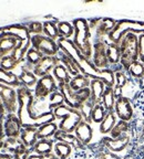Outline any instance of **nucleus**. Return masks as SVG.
I'll return each instance as SVG.
<instances>
[{
  "label": "nucleus",
  "mask_w": 144,
  "mask_h": 159,
  "mask_svg": "<svg viewBox=\"0 0 144 159\" xmlns=\"http://www.w3.org/2000/svg\"><path fill=\"white\" fill-rule=\"evenodd\" d=\"M65 104V97L61 94L60 91H57V92L52 93V94L49 96V104H48V107H49V111L52 112L53 108H55L57 106H60V105Z\"/></svg>",
  "instance_id": "nucleus-40"
},
{
  "label": "nucleus",
  "mask_w": 144,
  "mask_h": 159,
  "mask_svg": "<svg viewBox=\"0 0 144 159\" xmlns=\"http://www.w3.org/2000/svg\"><path fill=\"white\" fill-rule=\"evenodd\" d=\"M114 113L117 117H119L120 120L131 123L134 119V107L133 103L130 98L125 96H121L117 98L114 106Z\"/></svg>",
  "instance_id": "nucleus-7"
},
{
  "label": "nucleus",
  "mask_w": 144,
  "mask_h": 159,
  "mask_svg": "<svg viewBox=\"0 0 144 159\" xmlns=\"http://www.w3.org/2000/svg\"><path fill=\"white\" fill-rule=\"evenodd\" d=\"M45 55L42 53H40L39 51H37L36 49H33L32 47L28 50L27 54H26V61L29 65H31L32 67H35L38 63L40 62V60L42 59Z\"/></svg>",
  "instance_id": "nucleus-37"
},
{
  "label": "nucleus",
  "mask_w": 144,
  "mask_h": 159,
  "mask_svg": "<svg viewBox=\"0 0 144 159\" xmlns=\"http://www.w3.org/2000/svg\"><path fill=\"white\" fill-rule=\"evenodd\" d=\"M127 73L132 79L143 81L144 80V63H142L139 60L132 62L131 65L127 67Z\"/></svg>",
  "instance_id": "nucleus-27"
},
{
  "label": "nucleus",
  "mask_w": 144,
  "mask_h": 159,
  "mask_svg": "<svg viewBox=\"0 0 144 159\" xmlns=\"http://www.w3.org/2000/svg\"><path fill=\"white\" fill-rule=\"evenodd\" d=\"M52 73L53 77L55 79L58 84H69L72 79L69 71H68L67 67L62 63H59L58 65H55V69L52 70Z\"/></svg>",
  "instance_id": "nucleus-20"
},
{
  "label": "nucleus",
  "mask_w": 144,
  "mask_h": 159,
  "mask_svg": "<svg viewBox=\"0 0 144 159\" xmlns=\"http://www.w3.org/2000/svg\"><path fill=\"white\" fill-rule=\"evenodd\" d=\"M143 87H144V80H143Z\"/></svg>",
  "instance_id": "nucleus-53"
},
{
  "label": "nucleus",
  "mask_w": 144,
  "mask_h": 159,
  "mask_svg": "<svg viewBox=\"0 0 144 159\" xmlns=\"http://www.w3.org/2000/svg\"><path fill=\"white\" fill-rule=\"evenodd\" d=\"M0 99L9 114H17L19 109L18 93L13 87L0 83Z\"/></svg>",
  "instance_id": "nucleus-5"
},
{
  "label": "nucleus",
  "mask_w": 144,
  "mask_h": 159,
  "mask_svg": "<svg viewBox=\"0 0 144 159\" xmlns=\"http://www.w3.org/2000/svg\"><path fill=\"white\" fill-rule=\"evenodd\" d=\"M3 147H5L7 150H9V152H13V154H16V152H21V150L27 148V147L22 144V142H21L20 138H8L5 142Z\"/></svg>",
  "instance_id": "nucleus-34"
},
{
  "label": "nucleus",
  "mask_w": 144,
  "mask_h": 159,
  "mask_svg": "<svg viewBox=\"0 0 144 159\" xmlns=\"http://www.w3.org/2000/svg\"><path fill=\"white\" fill-rule=\"evenodd\" d=\"M53 152L58 159H69L72 155V146L65 143L57 142L53 147Z\"/></svg>",
  "instance_id": "nucleus-29"
},
{
  "label": "nucleus",
  "mask_w": 144,
  "mask_h": 159,
  "mask_svg": "<svg viewBox=\"0 0 144 159\" xmlns=\"http://www.w3.org/2000/svg\"><path fill=\"white\" fill-rule=\"evenodd\" d=\"M58 89H59L61 94L63 95V97H65V104L79 111L82 103L79 99V97H78L77 92H75L74 89H72L69 84H58Z\"/></svg>",
  "instance_id": "nucleus-14"
},
{
  "label": "nucleus",
  "mask_w": 144,
  "mask_h": 159,
  "mask_svg": "<svg viewBox=\"0 0 144 159\" xmlns=\"http://www.w3.org/2000/svg\"><path fill=\"white\" fill-rule=\"evenodd\" d=\"M59 63L60 62L57 57H46L45 55L40 60V62L33 67L32 72L36 74V76L40 79V77L50 74V71H52L55 65H58Z\"/></svg>",
  "instance_id": "nucleus-11"
},
{
  "label": "nucleus",
  "mask_w": 144,
  "mask_h": 159,
  "mask_svg": "<svg viewBox=\"0 0 144 159\" xmlns=\"http://www.w3.org/2000/svg\"><path fill=\"white\" fill-rule=\"evenodd\" d=\"M5 37V29L3 28H0V40Z\"/></svg>",
  "instance_id": "nucleus-48"
},
{
  "label": "nucleus",
  "mask_w": 144,
  "mask_h": 159,
  "mask_svg": "<svg viewBox=\"0 0 144 159\" xmlns=\"http://www.w3.org/2000/svg\"><path fill=\"white\" fill-rule=\"evenodd\" d=\"M133 107L137 111V116L144 117V87L135 95V97L132 99Z\"/></svg>",
  "instance_id": "nucleus-38"
},
{
  "label": "nucleus",
  "mask_w": 144,
  "mask_h": 159,
  "mask_svg": "<svg viewBox=\"0 0 144 159\" xmlns=\"http://www.w3.org/2000/svg\"><path fill=\"white\" fill-rule=\"evenodd\" d=\"M58 129L59 126L55 122L47 123L38 128V139H49L50 137L55 136Z\"/></svg>",
  "instance_id": "nucleus-24"
},
{
  "label": "nucleus",
  "mask_w": 144,
  "mask_h": 159,
  "mask_svg": "<svg viewBox=\"0 0 144 159\" xmlns=\"http://www.w3.org/2000/svg\"><path fill=\"white\" fill-rule=\"evenodd\" d=\"M0 159H12V157L9 156V155H3L2 154V156H1V158Z\"/></svg>",
  "instance_id": "nucleus-49"
},
{
  "label": "nucleus",
  "mask_w": 144,
  "mask_h": 159,
  "mask_svg": "<svg viewBox=\"0 0 144 159\" xmlns=\"http://www.w3.org/2000/svg\"><path fill=\"white\" fill-rule=\"evenodd\" d=\"M107 43L105 41H98L93 44V55L91 62L98 70L110 69L109 60L107 57Z\"/></svg>",
  "instance_id": "nucleus-8"
},
{
  "label": "nucleus",
  "mask_w": 144,
  "mask_h": 159,
  "mask_svg": "<svg viewBox=\"0 0 144 159\" xmlns=\"http://www.w3.org/2000/svg\"><path fill=\"white\" fill-rule=\"evenodd\" d=\"M28 30L30 33H32V35H38L43 33V23L38 22V21H32L27 25Z\"/></svg>",
  "instance_id": "nucleus-43"
},
{
  "label": "nucleus",
  "mask_w": 144,
  "mask_h": 159,
  "mask_svg": "<svg viewBox=\"0 0 144 159\" xmlns=\"http://www.w3.org/2000/svg\"><path fill=\"white\" fill-rule=\"evenodd\" d=\"M131 133V124L124 120H119L113 127V129L110 133V137L111 138H119L124 135H129Z\"/></svg>",
  "instance_id": "nucleus-28"
},
{
  "label": "nucleus",
  "mask_w": 144,
  "mask_h": 159,
  "mask_svg": "<svg viewBox=\"0 0 144 159\" xmlns=\"http://www.w3.org/2000/svg\"><path fill=\"white\" fill-rule=\"evenodd\" d=\"M31 47L42 53L46 57H55L59 52V47L58 43L55 40L49 39L46 35L38 34V35H31L30 38Z\"/></svg>",
  "instance_id": "nucleus-4"
},
{
  "label": "nucleus",
  "mask_w": 144,
  "mask_h": 159,
  "mask_svg": "<svg viewBox=\"0 0 144 159\" xmlns=\"http://www.w3.org/2000/svg\"><path fill=\"white\" fill-rule=\"evenodd\" d=\"M58 31H59V37L63 39H70L74 34V28L73 25L67 21H58L57 22Z\"/></svg>",
  "instance_id": "nucleus-32"
},
{
  "label": "nucleus",
  "mask_w": 144,
  "mask_h": 159,
  "mask_svg": "<svg viewBox=\"0 0 144 159\" xmlns=\"http://www.w3.org/2000/svg\"><path fill=\"white\" fill-rule=\"evenodd\" d=\"M58 91V84L55 79L51 74H48L46 76L40 77L38 80V83L35 89V95L36 98L45 99L49 97L52 93Z\"/></svg>",
  "instance_id": "nucleus-6"
},
{
  "label": "nucleus",
  "mask_w": 144,
  "mask_h": 159,
  "mask_svg": "<svg viewBox=\"0 0 144 159\" xmlns=\"http://www.w3.org/2000/svg\"><path fill=\"white\" fill-rule=\"evenodd\" d=\"M115 102H117V97H115L114 94V89H113V87L107 86L103 97H102V105L104 106V108L107 109L108 112H113Z\"/></svg>",
  "instance_id": "nucleus-25"
},
{
  "label": "nucleus",
  "mask_w": 144,
  "mask_h": 159,
  "mask_svg": "<svg viewBox=\"0 0 144 159\" xmlns=\"http://www.w3.org/2000/svg\"><path fill=\"white\" fill-rule=\"evenodd\" d=\"M139 61L144 63V33L139 34Z\"/></svg>",
  "instance_id": "nucleus-46"
},
{
  "label": "nucleus",
  "mask_w": 144,
  "mask_h": 159,
  "mask_svg": "<svg viewBox=\"0 0 144 159\" xmlns=\"http://www.w3.org/2000/svg\"><path fill=\"white\" fill-rule=\"evenodd\" d=\"M74 135L83 146H88L93 137V129L90 126V123L85 122L83 119L75 128Z\"/></svg>",
  "instance_id": "nucleus-15"
},
{
  "label": "nucleus",
  "mask_w": 144,
  "mask_h": 159,
  "mask_svg": "<svg viewBox=\"0 0 144 159\" xmlns=\"http://www.w3.org/2000/svg\"><path fill=\"white\" fill-rule=\"evenodd\" d=\"M28 159H58L55 154H49V155H30Z\"/></svg>",
  "instance_id": "nucleus-47"
},
{
  "label": "nucleus",
  "mask_w": 144,
  "mask_h": 159,
  "mask_svg": "<svg viewBox=\"0 0 144 159\" xmlns=\"http://www.w3.org/2000/svg\"><path fill=\"white\" fill-rule=\"evenodd\" d=\"M69 159H98L95 154L90 148L83 147L80 149H74V152L70 156Z\"/></svg>",
  "instance_id": "nucleus-35"
},
{
  "label": "nucleus",
  "mask_w": 144,
  "mask_h": 159,
  "mask_svg": "<svg viewBox=\"0 0 144 159\" xmlns=\"http://www.w3.org/2000/svg\"><path fill=\"white\" fill-rule=\"evenodd\" d=\"M3 29H5V35L13 37L19 41H28L31 38L28 28L23 25H12Z\"/></svg>",
  "instance_id": "nucleus-17"
},
{
  "label": "nucleus",
  "mask_w": 144,
  "mask_h": 159,
  "mask_svg": "<svg viewBox=\"0 0 144 159\" xmlns=\"http://www.w3.org/2000/svg\"><path fill=\"white\" fill-rule=\"evenodd\" d=\"M0 83L11 87L21 86V83H20L19 79L15 73L8 72V71H5L2 69H0Z\"/></svg>",
  "instance_id": "nucleus-26"
},
{
  "label": "nucleus",
  "mask_w": 144,
  "mask_h": 159,
  "mask_svg": "<svg viewBox=\"0 0 144 159\" xmlns=\"http://www.w3.org/2000/svg\"><path fill=\"white\" fill-rule=\"evenodd\" d=\"M18 63L16 62V60L13 59L11 55H3L1 61H0V69L5 70V71H11L17 66Z\"/></svg>",
  "instance_id": "nucleus-42"
},
{
  "label": "nucleus",
  "mask_w": 144,
  "mask_h": 159,
  "mask_svg": "<svg viewBox=\"0 0 144 159\" xmlns=\"http://www.w3.org/2000/svg\"><path fill=\"white\" fill-rule=\"evenodd\" d=\"M117 124V115L114 111L113 112H108L104 119L100 123V132L102 134H110L113 127Z\"/></svg>",
  "instance_id": "nucleus-23"
},
{
  "label": "nucleus",
  "mask_w": 144,
  "mask_h": 159,
  "mask_svg": "<svg viewBox=\"0 0 144 159\" xmlns=\"http://www.w3.org/2000/svg\"><path fill=\"white\" fill-rule=\"evenodd\" d=\"M143 143H144V140H143Z\"/></svg>",
  "instance_id": "nucleus-54"
},
{
  "label": "nucleus",
  "mask_w": 144,
  "mask_h": 159,
  "mask_svg": "<svg viewBox=\"0 0 144 159\" xmlns=\"http://www.w3.org/2000/svg\"><path fill=\"white\" fill-rule=\"evenodd\" d=\"M43 35L49 39L57 40L59 39V31H58L57 23L55 21H45L43 22Z\"/></svg>",
  "instance_id": "nucleus-33"
},
{
  "label": "nucleus",
  "mask_w": 144,
  "mask_h": 159,
  "mask_svg": "<svg viewBox=\"0 0 144 159\" xmlns=\"http://www.w3.org/2000/svg\"><path fill=\"white\" fill-rule=\"evenodd\" d=\"M90 83H91V79L83 74H79L77 76H73L70 81L69 85L74 89L75 92L80 91V89H88L90 87Z\"/></svg>",
  "instance_id": "nucleus-30"
},
{
  "label": "nucleus",
  "mask_w": 144,
  "mask_h": 159,
  "mask_svg": "<svg viewBox=\"0 0 144 159\" xmlns=\"http://www.w3.org/2000/svg\"><path fill=\"white\" fill-rule=\"evenodd\" d=\"M107 85L102 82L101 80L92 79L90 83V91H91V101L94 105L102 104V97L104 94Z\"/></svg>",
  "instance_id": "nucleus-16"
},
{
  "label": "nucleus",
  "mask_w": 144,
  "mask_h": 159,
  "mask_svg": "<svg viewBox=\"0 0 144 159\" xmlns=\"http://www.w3.org/2000/svg\"><path fill=\"white\" fill-rule=\"evenodd\" d=\"M132 142V137L131 135H124V136H121L119 138H111V137H104L102 138L101 143L105 149L110 150V152H123L124 149H127L130 146V143Z\"/></svg>",
  "instance_id": "nucleus-9"
},
{
  "label": "nucleus",
  "mask_w": 144,
  "mask_h": 159,
  "mask_svg": "<svg viewBox=\"0 0 144 159\" xmlns=\"http://www.w3.org/2000/svg\"><path fill=\"white\" fill-rule=\"evenodd\" d=\"M53 147H55V144H53L52 140H50V139H38V142L36 143L32 149L37 155H49L52 154Z\"/></svg>",
  "instance_id": "nucleus-22"
},
{
  "label": "nucleus",
  "mask_w": 144,
  "mask_h": 159,
  "mask_svg": "<svg viewBox=\"0 0 144 159\" xmlns=\"http://www.w3.org/2000/svg\"><path fill=\"white\" fill-rule=\"evenodd\" d=\"M2 57H3V55H2V53L0 52V61H1V59H2Z\"/></svg>",
  "instance_id": "nucleus-51"
},
{
  "label": "nucleus",
  "mask_w": 144,
  "mask_h": 159,
  "mask_svg": "<svg viewBox=\"0 0 144 159\" xmlns=\"http://www.w3.org/2000/svg\"><path fill=\"white\" fill-rule=\"evenodd\" d=\"M107 57L109 60L110 69L112 71H124L121 66V52L119 44L108 42L107 43Z\"/></svg>",
  "instance_id": "nucleus-12"
},
{
  "label": "nucleus",
  "mask_w": 144,
  "mask_h": 159,
  "mask_svg": "<svg viewBox=\"0 0 144 159\" xmlns=\"http://www.w3.org/2000/svg\"><path fill=\"white\" fill-rule=\"evenodd\" d=\"M121 52V66L127 72L132 62L139 60V38L135 33L129 32L119 42Z\"/></svg>",
  "instance_id": "nucleus-2"
},
{
  "label": "nucleus",
  "mask_w": 144,
  "mask_h": 159,
  "mask_svg": "<svg viewBox=\"0 0 144 159\" xmlns=\"http://www.w3.org/2000/svg\"><path fill=\"white\" fill-rule=\"evenodd\" d=\"M22 125L17 114H8L3 122V132L8 138H19Z\"/></svg>",
  "instance_id": "nucleus-10"
},
{
  "label": "nucleus",
  "mask_w": 144,
  "mask_h": 159,
  "mask_svg": "<svg viewBox=\"0 0 144 159\" xmlns=\"http://www.w3.org/2000/svg\"><path fill=\"white\" fill-rule=\"evenodd\" d=\"M124 159H134V158H133V156H131V155H127V156H125L124 157Z\"/></svg>",
  "instance_id": "nucleus-50"
},
{
  "label": "nucleus",
  "mask_w": 144,
  "mask_h": 159,
  "mask_svg": "<svg viewBox=\"0 0 144 159\" xmlns=\"http://www.w3.org/2000/svg\"><path fill=\"white\" fill-rule=\"evenodd\" d=\"M55 139L57 142H61V143H65V144H69L72 146V148L74 149H80V148H83V145L80 143L79 139L75 137L74 134H70V133H65L63 130H60L58 129V132L55 134Z\"/></svg>",
  "instance_id": "nucleus-19"
},
{
  "label": "nucleus",
  "mask_w": 144,
  "mask_h": 159,
  "mask_svg": "<svg viewBox=\"0 0 144 159\" xmlns=\"http://www.w3.org/2000/svg\"><path fill=\"white\" fill-rule=\"evenodd\" d=\"M77 95H78V97H79L80 101H81V103H83V102H85V101H88V99H90L91 98V91H90V87L78 91Z\"/></svg>",
  "instance_id": "nucleus-45"
},
{
  "label": "nucleus",
  "mask_w": 144,
  "mask_h": 159,
  "mask_svg": "<svg viewBox=\"0 0 144 159\" xmlns=\"http://www.w3.org/2000/svg\"><path fill=\"white\" fill-rule=\"evenodd\" d=\"M19 138L21 139L22 144L28 149L33 148L36 143L38 142V128H36V127H22Z\"/></svg>",
  "instance_id": "nucleus-18"
},
{
  "label": "nucleus",
  "mask_w": 144,
  "mask_h": 159,
  "mask_svg": "<svg viewBox=\"0 0 144 159\" xmlns=\"http://www.w3.org/2000/svg\"><path fill=\"white\" fill-rule=\"evenodd\" d=\"M18 79H19L21 85L28 87V89H30V87L32 86L36 87V85L38 83V79L36 76V74L32 71H28V70H22L20 75L18 76Z\"/></svg>",
  "instance_id": "nucleus-31"
},
{
  "label": "nucleus",
  "mask_w": 144,
  "mask_h": 159,
  "mask_svg": "<svg viewBox=\"0 0 144 159\" xmlns=\"http://www.w3.org/2000/svg\"><path fill=\"white\" fill-rule=\"evenodd\" d=\"M72 25L74 28L73 43L80 50L82 55L91 61L92 55H93V45H91V42H90L91 32H90L89 21L83 18H78L73 20Z\"/></svg>",
  "instance_id": "nucleus-1"
},
{
  "label": "nucleus",
  "mask_w": 144,
  "mask_h": 159,
  "mask_svg": "<svg viewBox=\"0 0 144 159\" xmlns=\"http://www.w3.org/2000/svg\"><path fill=\"white\" fill-rule=\"evenodd\" d=\"M107 113H108V111L104 108V106L102 104L94 105V107H93L92 113H91V122L100 124V123L104 119Z\"/></svg>",
  "instance_id": "nucleus-36"
},
{
  "label": "nucleus",
  "mask_w": 144,
  "mask_h": 159,
  "mask_svg": "<svg viewBox=\"0 0 144 159\" xmlns=\"http://www.w3.org/2000/svg\"><path fill=\"white\" fill-rule=\"evenodd\" d=\"M73 111H74V108L68 106L67 104H62V105H60V106H57L55 108H53L52 113H53V115H55V118L63 119L65 117H67L70 113L73 112Z\"/></svg>",
  "instance_id": "nucleus-41"
},
{
  "label": "nucleus",
  "mask_w": 144,
  "mask_h": 159,
  "mask_svg": "<svg viewBox=\"0 0 144 159\" xmlns=\"http://www.w3.org/2000/svg\"><path fill=\"white\" fill-rule=\"evenodd\" d=\"M83 120V117H82L81 113L78 111V109H74L72 113H70L67 117L61 120V123L59 124V129L60 130H63L65 133H74L77 126L80 124V123Z\"/></svg>",
  "instance_id": "nucleus-13"
},
{
  "label": "nucleus",
  "mask_w": 144,
  "mask_h": 159,
  "mask_svg": "<svg viewBox=\"0 0 144 159\" xmlns=\"http://www.w3.org/2000/svg\"><path fill=\"white\" fill-rule=\"evenodd\" d=\"M95 156H97L98 159H121L120 156H118L114 152H110V150H108V149H105L104 147H103L100 152H98L97 154H95Z\"/></svg>",
  "instance_id": "nucleus-44"
},
{
  "label": "nucleus",
  "mask_w": 144,
  "mask_h": 159,
  "mask_svg": "<svg viewBox=\"0 0 144 159\" xmlns=\"http://www.w3.org/2000/svg\"><path fill=\"white\" fill-rule=\"evenodd\" d=\"M21 41H19L18 39L10 35H5L2 39L0 40V52L2 53V55L8 54L9 52H12L13 50L19 45V43Z\"/></svg>",
  "instance_id": "nucleus-21"
},
{
  "label": "nucleus",
  "mask_w": 144,
  "mask_h": 159,
  "mask_svg": "<svg viewBox=\"0 0 144 159\" xmlns=\"http://www.w3.org/2000/svg\"><path fill=\"white\" fill-rule=\"evenodd\" d=\"M93 107H94V104L92 103L91 99H88V101L83 102L81 104V106H80L79 112L81 113L82 117H83V119H84L85 122H88V123L91 122V113H92Z\"/></svg>",
  "instance_id": "nucleus-39"
},
{
  "label": "nucleus",
  "mask_w": 144,
  "mask_h": 159,
  "mask_svg": "<svg viewBox=\"0 0 144 159\" xmlns=\"http://www.w3.org/2000/svg\"><path fill=\"white\" fill-rule=\"evenodd\" d=\"M132 32L135 34H143L144 33V21H135V20H127L122 19L119 20L115 25L114 29L112 32L108 35L109 42L119 44V42L122 40L127 33Z\"/></svg>",
  "instance_id": "nucleus-3"
},
{
  "label": "nucleus",
  "mask_w": 144,
  "mask_h": 159,
  "mask_svg": "<svg viewBox=\"0 0 144 159\" xmlns=\"http://www.w3.org/2000/svg\"><path fill=\"white\" fill-rule=\"evenodd\" d=\"M1 156H2V154H0V158H1Z\"/></svg>",
  "instance_id": "nucleus-52"
}]
</instances>
